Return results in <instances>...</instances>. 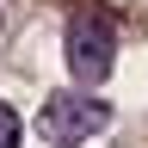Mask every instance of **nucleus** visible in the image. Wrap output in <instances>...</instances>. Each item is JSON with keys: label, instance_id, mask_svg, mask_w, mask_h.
<instances>
[{"label": "nucleus", "instance_id": "nucleus-2", "mask_svg": "<svg viewBox=\"0 0 148 148\" xmlns=\"http://www.w3.org/2000/svg\"><path fill=\"white\" fill-rule=\"evenodd\" d=\"M111 49H117V31H111L105 12L80 6V12L68 18V68H74V80L99 86L105 74H111Z\"/></svg>", "mask_w": 148, "mask_h": 148}, {"label": "nucleus", "instance_id": "nucleus-1", "mask_svg": "<svg viewBox=\"0 0 148 148\" xmlns=\"http://www.w3.org/2000/svg\"><path fill=\"white\" fill-rule=\"evenodd\" d=\"M105 123H111V105L86 99V92H49L43 111H37V130H43L49 148H74V142H86L92 130H105Z\"/></svg>", "mask_w": 148, "mask_h": 148}, {"label": "nucleus", "instance_id": "nucleus-3", "mask_svg": "<svg viewBox=\"0 0 148 148\" xmlns=\"http://www.w3.org/2000/svg\"><path fill=\"white\" fill-rule=\"evenodd\" d=\"M0 148H18V117H12L6 99H0Z\"/></svg>", "mask_w": 148, "mask_h": 148}]
</instances>
